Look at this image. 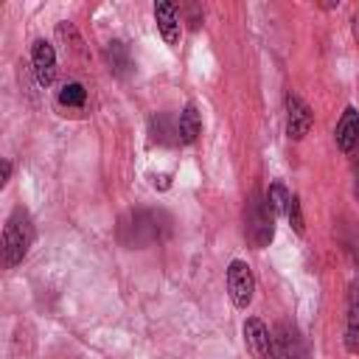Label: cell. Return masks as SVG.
I'll list each match as a JSON object with an SVG mask.
<instances>
[{"instance_id":"e0dca14e","label":"cell","mask_w":359,"mask_h":359,"mask_svg":"<svg viewBox=\"0 0 359 359\" xmlns=\"http://www.w3.org/2000/svg\"><path fill=\"white\" fill-rule=\"evenodd\" d=\"M11 177V160H3V177H0V185H6Z\"/></svg>"},{"instance_id":"2e32d148","label":"cell","mask_w":359,"mask_h":359,"mask_svg":"<svg viewBox=\"0 0 359 359\" xmlns=\"http://www.w3.org/2000/svg\"><path fill=\"white\" fill-rule=\"evenodd\" d=\"M286 219H289V224H292V230H294L297 236H303V233H306V222H303V210H300V199H297V196H292V199H289Z\"/></svg>"},{"instance_id":"9a60e30c","label":"cell","mask_w":359,"mask_h":359,"mask_svg":"<svg viewBox=\"0 0 359 359\" xmlns=\"http://www.w3.org/2000/svg\"><path fill=\"white\" fill-rule=\"evenodd\" d=\"M289 199H292V194H289L280 182H272V185H269V191H266V202H269V208H272L275 213H286Z\"/></svg>"},{"instance_id":"6da1fadb","label":"cell","mask_w":359,"mask_h":359,"mask_svg":"<svg viewBox=\"0 0 359 359\" xmlns=\"http://www.w3.org/2000/svg\"><path fill=\"white\" fill-rule=\"evenodd\" d=\"M168 227H171V219L163 210H132L129 216L121 219L118 238H121V244L140 250V247H149V244L165 238Z\"/></svg>"},{"instance_id":"52a82bcc","label":"cell","mask_w":359,"mask_h":359,"mask_svg":"<svg viewBox=\"0 0 359 359\" xmlns=\"http://www.w3.org/2000/svg\"><path fill=\"white\" fill-rule=\"evenodd\" d=\"M244 345L252 353V359H266L272 353V334L258 317H247V323H244Z\"/></svg>"},{"instance_id":"277c9868","label":"cell","mask_w":359,"mask_h":359,"mask_svg":"<svg viewBox=\"0 0 359 359\" xmlns=\"http://www.w3.org/2000/svg\"><path fill=\"white\" fill-rule=\"evenodd\" d=\"M227 292H230V300L236 309H247L252 303V294H255V275H252V266L241 258L230 261L227 266Z\"/></svg>"},{"instance_id":"5b68a950","label":"cell","mask_w":359,"mask_h":359,"mask_svg":"<svg viewBox=\"0 0 359 359\" xmlns=\"http://www.w3.org/2000/svg\"><path fill=\"white\" fill-rule=\"evenodd\" d=\"M311 123H314V115L309 104L297 93H289L286 95V135L292 140H303L311 132Z\"/></svg>"},{"instance_id":"30bf717a","label":"cell","mask_w":359,"mask_h":359,"mask_svg":"<svg viewBox=\"0 0 359 359\" xmlns=\"http://www.w3.org/2000/svg\"><path fill=\"white\" fill-rule=\"evenodd\" d=\"M334 140L342 151H353L356 143H359V109L356 107H345L342 118L337 121V129H334Z\"/></svg>"},{"instance_id":"7c38bea8","label":"cell","mask_w":359,"mask_h":359,"mask_svg":"<svg viewBox=\"0 0 359 359\" xmlns=\"http://www.w3.org/2000/svg\"><path fill=\"white\" fill-rule=\"evenodd\" d=\"M177 132H180V143L191 146L196 143V137L202 135V115L196 109V104H185L180 118H177Z\"/></svg>"},{"instance_id":"8992f818","label":"cell","mask_w":359,"mask_h":359,"mask_svg":"<svg viewBox=\"0 0 359 359\" xmlns=\"http://www.w3.org/2000/svg\"><path fill=\"white\" fill-rule=\"evenodd\" d=\"M154 20H157V31H160L163 42H165V45H171V48H177V45H180V34H182L177 6H174V3H168V0L154 3Z\"/></svg>"},{"instance_id":"7a4b0ae2","label":"cell","mask_w":359,"mask_h":359,"mask_svg":"<svg viewBox=\"0 0 359 359\" xmlns=\"http://www.w3.org/2000/svg\"><path fill=\"white\" fill-rule=\"evenodd\" d=\"M34 222L28 216L25 208H14L3 224V261L6 266H17L22 264V258L28 255L31 244H34Z\"/></svg>"},{"instance_id":"ba28073f","label":"cell","mask_w":359,"mask_h":359,"mask_svg":"<svg viewBox=\"0 0 359 359\" xmlns=\"http://www.w3.org/2000/svg\"><path fill=\"white\" fill-rule=\"evenodd\" d=\"M31 62H34V73H36V81L42 87H48L56 76V53L50 48V42L45 39H36L34 48H31Z\"/></svg>"},{"instance_id":"ac0fdd59","label":"cell","mask_w":359,"mask_h":359,"mask_svg":"<svg viewBox=\"0 0 359 359\" xmlns=\"http://www.w3.org/2000/svg\"><path fill=\"white\" fill-rule=\"evenodd\" d=\"M154 188L165 191V188H168V174H160V177H154Z\"/></svg>"},{"instance_id":"4fadbf2b","label":"cell","mask_w":359,"mask_h":359,"mask_svg":"<svg viewBox=\"0 0 359 359\" xmlns=\"http://www.w3.org/2000/svg\"><path fill=\"white\" fill-rule=\"evenodd\" d=\"M107 62H109V70H112L115 76H126V73L135 67V62H132V56H129V48H126L121 39H112V42L107 45Z\"/></svg>"},{"instance_id":"ffe728a7","label":"cell","mask_w":359,"mask_h":359,"mask_svg":"<svg viewBox=\"0 0 359 359\" xmlns=\"http://www.w3.org/2000/svg\"><path fill=\"white\" fill-rule=\"evenodd\" d=\"M275 359H278V356H275Z\"/></svg>"},{"instance_id":"5bb4252c","label":"cell","mask_w":359,"mask_h":359,"mask_svg":"<svg viewBox=\"0 0 359 359\" xmlns=\"http://www.w3.org/2000/svg\"><path fill=\"white\" fill-rule=\"evenodd\" d=\"M59 104L67 107V109H81V107L87 104V90H84V84L67 81V84L59 90Z\"/></svg>"},{"instance_id":"d6986e66","label":"cell","mask_w":359,"mask_h":359,"mask_svg":"<svg viewBox=\"0 0 359 359\" xmlns=\"http://www.w3.org/2000/svg\"><path fill=\"white\" fill-rule=\"evenodd\" d=\"M353 194L359 199V160H356V171H353Z\"/></svg>"},{"instance_id":"9c48e42d","label":"cell","mask_w":359,"mask_h":359,"mask_svg":"<svg viewBox=\"0 0 359 359\" xmlns=\"http://www.w3.org/2000/svg\"><path fill=\"white\" fill-rule=\"evenodd\" d=\"M345 348L351 353H359V280H353L351 289H348V303H345Z\"/></svg>"},{"instance_id":"3957f363","label":"cell","mask_w":359,"mask_h":359,"mask_svg":"<svg viewBox=\"0 0 359 359\" xmlns=\"http://www.w3.org/2000/svg\"><path fill=\"white\" fill-rule=\"evenodd\" d=\"M244 233L255 250L269 247V241L275 238V210L269 208L266 196H261L258 191L250 194V202L244 210Z\"/></svg>"},{"instance_id":"8fae6325","label":"cell","mask_w":359,"mask_h":359,"mask_svg":"<svg viewBox=\"0 0 359 359\" xmlns=\"http://www.w3.org/2000/svg\"><path fill=\"white\" fill-rule=\"evenodd\" d=\"M149 140L157 143V146H171L174 140H180V132H177V121L165 112H154L149 118Z\"/></svg>"}]
</instances>
